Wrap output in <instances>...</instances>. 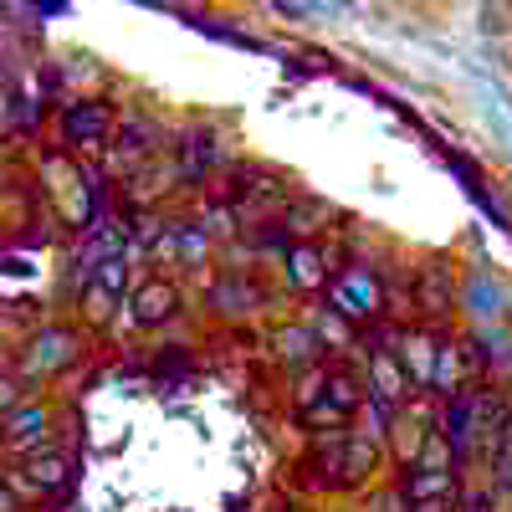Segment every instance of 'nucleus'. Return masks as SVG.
<instances>
[{
	"label": "nucleus",
	"instance_id": "obj_1",
	"mask_svg": "<svg viewBox=\"0 0 512 512\" xmlns=\"http://www.w3.org/2000/svg\"><path fill=\"white\" fill-rule=\"evenodd\" d=\"M502 420H507V400L497 390H466L446 400V441L456 451H472L482 441L502 436Z\"/></svg>",
	"mask_w": 512,
	"mask_h": 512
},
{
	"label": "nucleus",
	"instance_id": "obj_2",
	"mask_svg": "<svg viewBox=\"0 0 512 512\" xmlns=\"http://www.w3.org/2000/svg\"><path fill=\"white\" fill-rule=\"evenodd\" d=\"M333 303H338V313H349V318H369V313H379V287L364 272H349V277H338Z\"/></svg>",
	"mask_w": 512,
	"mask_h": 512
},
{
	"label": "nucleus",
	"instance_id": "obj_3",
	"mask_svg": "<svg viewBox=\"0 0 512 512\" xmlns=\"http://www.w3.org/2000/svg\"><path fill=\"white\" fill-rule=\"evenodd\" d=\"M405 497H410L415 507L451 502V472H446V466H415L410 482H405Z\"/></svg>",
	"mask_w": 512,
	"mask_h": 512
},
{
	"label": "nucleus",
	"instance_id": "obj_4",
	"mask_svg": "<svg viewBox=\"0 0 512 512\" xmlns=\"http://www.w3.org/2000/svg\"><path fill=\"white\" fill-rule=\"evenodd\" d=\"M400 349H405V379H420V384H436V349H431V338H420V333H405L400 338Z\"/></svg>",
	"mask_w": 512,
	"mask_h": 512
},
{
	"label": "nucleus",
	"instance_id": "obj_5",
	"mask_svg": "<svg viewBox=\"0 0 512 512\" xmlns=\"http://www.w3.org/2000/svg\"><path fill=\"white\" fill-rule=\"evenodd\" d=\"M175 303H180V297H175V287H169V282H149V287L134 297V318H139V323H159V318L175 313Z\"/></svg>",
	"mask_w": 512,
	"mask_h": 512
},
{
	"label": "nucleus",
	"instance_id": "obj_6",
	"mask_svg": "<svg viewBox=\"0 0 512 512\" xmlns=\"http://www.w3.org/2000/svg\"><path fill=\"white\" fill-rule=\"evenodd\" d=\"M369 374H374V395H379L384 405H400V400H405V384H410V379H405V369H400L390 354H374V369H369Z\"/></svg>",
	"mask_w": 512,
	"mask_h": 512
},
{
	"label": "nucleus",
	"instance_id": "obj_7",
	"mask_svg": "<svg viewBox=\"0 0 512 512\" xmlns=\"http://www.w3.org/2000/svg\"><path fill=\"white\" fill-rule=\"evenodd\" d=\"M415 292H420V303H425V313H431V318H446V313H451V282H446L441 267L425 272Z\"/></svg>",
	"mask_w": 512,
	"mask_h": 512
},
{
	"label": "nucleus",
	"instance_id": "obj_8",
	"mask_svg": "<svg viewBox=\"0 0 512 512\" xmlns=\"http://www.w3.org/2000/svg\"><path fill=\"white\" fill-rule=\"evenodd\" d=\"M103 128H108V108L103 103H82V108L67 113V134L72 139H98Z\"/></svg>",
	"mask_w": 512,
	"mask_h": 512
},
{
	"label": "nucleus",
	"instance_id": "obj_9",
	"mask_svg": "<svg viewBox=\"0 0 512 512\" xmlns=\"http://www.w3.org/2000/svg\"><path fill=\"white\" fill-rule=\"evenodd\" d=\"M67 359H72V338H67V333H41V338H36V354H31L36 369H57V364H67Z\"/></svg>",
	"mask_w": 512,
	"mask_h": 512
},
{
	"label": "nucleus",
	"instance_id": "obj_10",
	"mask_svg": "<svg viewBox=\"0 0 512 512\" xmlns=\"http://www.w3.org/2000/svg\"><path fill=\"white\" fill-rule=\"evenodd\" d=\"M287 277H292L297 287H318V282H323V262H318V251L297 246V251L287 256Z\"/></svg>",
	"mask_w": 512,
	"mask_h": 512
},
{
	"label": "nucleus",
	"instance_id": "obj_11",
	"mask_svg": "<svg viewBox=\"0 0 512 512\" xmlns=\"http://www.w3.org/2000/svg\"><path fill=\"white\" fill-rule=\"evenodd\" d=\"M354 405H359V384L349 374H328V420L349 415Z\"/></svg>",
	"mask_w": 512,
	"mask_h": 512
},
{
	"label": "nucleus",
	"instance_id": "obj_12",
	"mask_svg": "<svg viewBox=\"0 0 512 512\" xmlns=\"http://www.w3.org/2000/svg\"><path fill=\"white\" fill-rule=\"evenodd\" d=\"M277 344H282V354H287V359H297V364H308V359L318 354L313 333H303V328H287V333L277 338Z\"/></svg>",
	"mask_w": 512,
	"mask_h": 512
},
{
	"label": "nucleus",
	"instance_id": "obj_13",
	"mask_svg": "<svg viewBox=\"0 0 512 512\" xmlns=\"http://www.w3.org/2000/svg\"><path fill=\"white\" fill-rule=\"evenodd\" d=\"M41 425H47V415H41V410H21V415H16V425H11V436H16V441H31V436L41 431Z\"/></svg>",
	"mask_w": 512,
	"mask_h": 512
},
{
	"label": "nucleus",
	"instance_id": "obj_14",
	"mask_svg": "<svg viewBox=\"0 0 512 512\" xmlns=\"http://www.w3.org/2000/svg\"><path fill=\"white\" fill-rule=\"evenodd\" d=\"M31 477H36L41 487H57V482H62V461H36Z\"/></svg>",
	"mask_w": 512,
	"mask_h": 512
},
{
	"label": "nucleus",
	"instance_id": "obj_15",
	"mask_svg": "<svg viewBox=\"0 0 512 512\" xmlns=\"http://www.w3.org/2000/svg\"><path fill=\"white\" fill-rule=\"evenodd\" d=\"M6 405H16V390H11L6 379H0V410H6Z\"/></svg>",
	"mask_w": 512,
	"mask_h": 512
},
{
	"label": "nucleus",
	"instance_id": "obj_16",
	"mask_svg": "<svg viewBox=\"0 0 512 512\" xmlns=\"http://www.w3.org/2000/svg\"><path fill=\"white\" fill-rule=\"evenodd\" d=\"M0 512H16V497L11 492H0Z\"/></svg>",
	"mask_w": 512,
	"mask_h": 512
},
{
	"label": "nucleus",
	"instance_id": "obj_17",
	"mask_svg": "<svg viewBox=\"0 0 512 512\" xmlns=\"http://www.w3.org/2000/svg\"><path fill=\"white\" fill-rule=\"evenodd\" d=\"M415 512H451V502H436V507H415Z\"/></svg>",
	"mask_w": 512,
	"mask_h": 512
}]
</instances>
